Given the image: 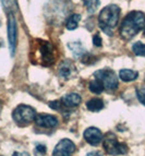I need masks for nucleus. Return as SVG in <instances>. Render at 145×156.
I'll list each match as a JSON object with an SVG mask.
<instances>
[{"label":"nucleus","instance_id":"4468645a","mask_svg":"<svg viewBox=\"0 0 145 156\" xmlns=\"http://www.w3.org/2000/svg\"><path fill=\"white\" fill-rule=\"evenodd\" d=\"M139 76V73L136 71L130 70V69H121L119 72V78L123 82H132L136 80Z\"/></svg>","mask_w":145,"mask_h":156},{"label":"nucleus","instance_id":"20e7f679","mask_svg":"<svg viewBox=\"0 0 145 156\" xmlns=\"http://www.w3.org/2000/svg\"><path fill=\"white\" fill-rule=\"evenodd\" d=\"M103 145L105 151L110 155H123L128 153V145L117 140V136L111 132H108L103 139Z\"/></svg>","mask_w":145,"mask_h":156},{"label":"nucleus","instance_id":"a878e982","mask_svg":"<svg viewBox=\"0 0 145 156\" xmlns=\"http://www.w3.org/2000/svg\"><path fill=\"white\" fill-rule=\"evenodd\" d=\"M144 36H145V27H144Z\"/></svg>","mask_w":145,"mask_h":156},{"label":"nucleus","instance_id":"b1692460","mask_svg":"<svg viewBox=\"0 0 145 156\" xmlns=\"http://www.w3.org/2000/svg\"><path fill=\"white\" fill-rule=\"evenodd\" d=\"M12 156H30V154L26 152H14Z\"/></svg>","mask_w":145,"mask_h":156},{"label":"nucleus","instance_id":"39448f33","mask_svg":"<svg viewBox=\"0 0 145 156\" xmlns=\"http://www.w3.org/2000/svg\"><path fill=\"white\" fill-rule=\"evenodd\" d=\"M37 49H38L39 58H41V65L51 66L56 61V48L49 42L37 39Z\"/></svg>","mask_w":145,"mask_h":156},{"label":"nucleus","instance_id":"f8f14e48","mask_svg":"<svg viewBox=\"0 0 145 156\" xmlns=\"http://www.w3.org/2000/svg\"><path fill=\"white\" fill-rule=\"evenodd\" d=\"M81 101H82V98L79 94L76 93H70V94H67L65 96H62L61 103L63 106L68 107V108H72V107H76L81 104Z\"/></svg>","mask_w":145,"mask_h":156},{"label":"nucleus","instance_id":"5701e85b","mask_svg":"<svg viewBox=\"0 0 145 156\" xmlns=\"http://www.w3.org/2000/svg\"><path fill=\"white\" fill-rule=\"evenodd\" d=\"M35 153H36L37 155H45V154H46V146L43 145V144L37 145L36 148H35Z\"/></svg>","mask_w":145,"mask_h":156},{"label":"nucleus","instance_id":"aec40b11","mask_svg":"<svg viewBox=\"0 0 145 156\" xmlns=\"http://www.w3.org/2000/svg\"><path fill=\"white\" fill-rule=\"evenodd\" d=\"M136 97L140 103L145 105V85H139L136 87Z\"/></svg>","mask_w":145,"mask_h":156},{"label":"nucleus","instance_id":"6e6552de","mask_svg":"<svg viewBox=\"0 0 145 156\" xmlns=\"http://www.w3.org/2000/svg\"><path fill=\"white\" fill-rule=\"evenodd\" d=\"M75 144L69 139H62L56 145L52 155L54 156H72L75 152Z\"/></svg>","mask_w":145,"mask_h":156},{"label":"nucleus","instance_id":"393cba45","mask_svg":"<svg viewBox=\"0 0 145 156\" xmlns=\"http://www.w3.org/2000/svg\"><path fill=\"white\" fill-rule=\"evenodd\" d=\"M86 156H103V154L98 151H93V152H90Z\"/></svg>","mask_w":145,"mask_h":156},{"label":"nucleus","instance_id":"a211bd4d","mask_svg":"<svg viewBox=\"0 0 145 156\" xmlns=\"http://www.w3.org/2000/svg\"><path fill=\"white\" fill-rule=\"evenodd\" d=\"M83 5H85L86 10L90 14H94L98 9L99 0H83Z\"/></svg>","mask_w":145,"mask_h":156},{"label":"nucleus","instance_id":"f03ea898","mask_svg":"<svg viewBox=\"0 0 145 156\" xmlns=\"http://www.w3.org/2000/svg\"><path fill=\"white\" fill-rule=\"evenodd\" d=\"M121 9L117 5H109L103 9L99 13L98 22L99 27L105 34L112 36L114 29L118 25Z\"/></svg>","mask_w":145,"mask_h":156},{"label":"nucleus","instance_id":"4be33fe9","mask_svg":"<svg viewBox=\"0 0 145 156\" xmlns=\"http://www.w3.org/2000/svg\"><path fill=\"white\" fill-rule=\"evenodd\" d=\"M61 105L62 104H60V101H49V103H48V106H49L50 108H52V109H55V110H60V109H61Z\"/></svg>","mask_w":145,"mask_h":156},{"label":"nucleus","instance_id":"2eb2a0df","mask_svg":"<svg viewBox=\"0 0 145 156\" xmlns=\"http://www.w3.org/2000/svg\"><path fill=\"white\" fill-rule=\"evenodd\" d=\"M86 107L88 110L93 112H97L104 108V101L101 98H92L86 103Z\"/></svg>","mask_w":145,"mask_h":156},{"label":"nucleus","instance_id":"0eeeda50","mask_svg":"<svg viewBox=\"0 0 145 156\" xmlns=\"http://www.w3.org/2000/svg\"><path fill=\"white\" fill-rule=\"evenodd\" d=\"M16 38H18V27H16V18L12 13L8 16V39H9V48H10L11 56L14 55L16 47Z\"/></svg>","mask_w":145,"mask_h":156},{"label":"nucleus","instance_id":"1a4fd4ad","mask_svg":"<svg viewBox=\"0 0 145 156\" xmlns=\"http://www.w3.org/2000/svg\"><path fill=\"white\" fill-rule=\"evenodd\" d=\"M35 122L38 127L41 128H55L58 126V118L54 115H47V114H41L36 115Z\"/></svg>","mask_w":145,"mask_h":156},{"label":"nucleus","instance_id":"dca6fc26","mask_svg":"<svg viewBox=\"0 0 145 156\" xmlns=\"http://www.w3.org/2000/svg\"><path fill=\"white\" fill-rule=\"evenodd\" d=\"M80 21H81L80 14H76V13L72 14V16H70L67 19V21H65V27H67V30H69V31H73V30H75L79 26V22Z\"/></svg>","mask_w":145,"mask_h":156},{"label":"nucleus","instance_id":"9b49d317","mask_svg":"<svg viewBox=\"0 0 145 156\" xmlns=\"http://www.w3.org/2000/svg\"><path fill=\"white\" fill-rule=\"evenodd\" d=\"M58 73L63 79H72L76 74V68L71 60H63L59 66Z\"/></svg>","mask_w":145,"mask_h":156},{"label":"nucleus","instance_id":"f3484780","mask_svg":"<svg viewBox=\"0 0 145 156\" xmlns=\"http://www.w3.org/2000/svg\"><path fill=\"white\" fill-rule=\"evenodd\" d=\"M88 89H90V91L94 94H101V92L105 90L104 89V85L101 84V82L99 80H97V79H94L93 81L90 82V84H88Z\"/></svg>","mask_w":145,"mask_h":156},{"label":"nucleus","instance_id":"9d476101","mask_svg":"<svg viewBox=\"0 0 145 156\" xmlns=\"http://www.w3.org/2000/svg\"><path fill=\"white\" fill-rule=\"evenodd\" d=\"M83 136H84V139H85V141L88 144L94 146L98 145L101 142V139H103V134H101V130L94 127L87 128L83 133Z\"/></svg>","mask_w":145,"mask_h":156},{"label":"nucleus","instance_id":"6ab92c4d","mask_svg":"<svg viewBox=\"0 0 145 156\" xmlns=\"http://www.w3.org/2000/svg\"><path fill=\"white\" fill-rule=\"evenodd\" d=\"M132 50L136 56H142L145 57V44L141 42H136L135 44H133Z\"/></svg>","mask_w":145,"mask_h":156},{"label":"nucleus","instance_id":"7ed1b4c3","mask_svg":"<svg viewBox=\"0 0 145 156\" xmlns=\"http://www.w3.org/2000/svg\"><path fill=\"white\" fill-rule=\"evenodd\" d=\"M12 118L13 120L18 123L19 126H27L32 122L35 121L36 118V112L33 107L29 106V105H19L16 109L12 112Z\"/></svg>","mask_w":145,"mask_h":156},{"label":"nucleus","instance_id":"ddd939ff","mask_svg":"<svg viewBox=\"0 0 145 156\" xmlns=\"http://www.w3.org/2000/svg\"><path fill=\"white\" fill-rule=\"evenodd\" d=\"M68 48L70 49V51L73 54L75 58H81L86 54L85 48L83 47V45L80 42H71L68 44Z\"/></svg>","mask_w":145,"mask_h":156},{"label":"nucleus","instance_id":"423d86ee","mask_svg":"<svg viewBox=\"0 0 145 156\" xmlns=\"http://www.w3.org/2000/svg\"><path fill=\"white\" fill-rule=\"evenodd\" d=\"M95 79L99 80L104 85V89L107 91H115L118 87L119 81L117 78L116 73L110 69H101L94 73Z\"/></svg>","mask_w":145,"mask_h":156},{"label":"nucleus","instance_id":"f257e3e1","mask_svg":"<svg viewBox=\"0 0 145 156\" xmlns=\"http://www.w3.org/2000/svg\"><path fill=\"white\" fill-rule=\"evenodd\" d=\"M145 27V14L141 11H131L120 26V35L123 39H132L140 31Z\"/></svg>","mask_w":145,"mask_h":156},{"label":"nucleus","instance_id":"412c9836","mask_svg":"<svg viewBox=\"0 0 145 156\" xmlns=\"http://www.w3.org/2000/svg\"><path fill=\"white\" fill-rule=\"evenodd\" d=\"M92 41H93V44L95 45L96 47H101V45H103V39H101L99 34H95L93 36V38H92Z\"/></svg>","mask_w":145,"mask_h":156}]
</instances>
